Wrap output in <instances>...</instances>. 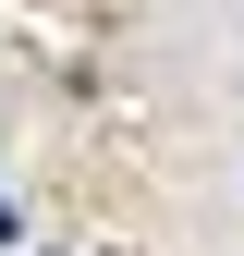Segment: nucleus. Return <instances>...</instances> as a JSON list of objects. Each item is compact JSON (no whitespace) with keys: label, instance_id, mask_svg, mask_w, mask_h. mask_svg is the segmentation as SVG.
Listing matches in <instances>:
<instances>
[{"label":"nucleus","instance_id":"nucleus-1","mask_svg":"<svg viewBox=\"0 0 244 256\" xmlns=\"http://www.w3.org/2000/svg\"><path fill=\"white\" fill-rule=\"evenodd\" d=\"M0 244H12V208H0Z\"/></svg>","mask_w":244,"mask_h":256}]
</instances>
